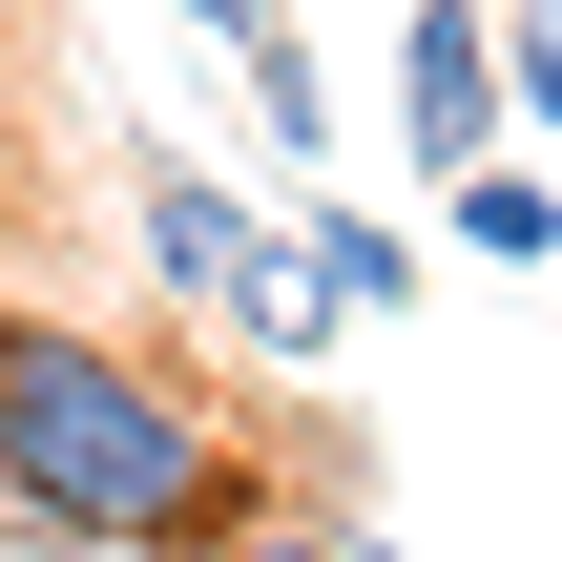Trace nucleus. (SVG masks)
Here are the masks:
<instances>
[{"label":"nucleus","mask_w":562,"mask_h":562,"mask_svg":"<svg viewBox=\"0 0 562 562\" xmlns=\"http://www.w3.org/2000/svg\"><path fill=\"white\" fill-rule=\"evenodd\" d=\"M0 501L21 542H83V562H209L250 521L229 417L83 313H0Z\"/></svg>","instance_id":"f257e3e1"},{"label":"nucleus","mask_w":562,"mask_h":562,"mask_svg":"<svg viewBox=\"0 0 562 562\" xmlns=\"http://www.w3.org/2000/svg\"><path fill=\"white\" fill-rule=\"evenodd\" d=\"M501 125H521V104H501V0H396V146L459 188Z\"/></svg>","instance_id":"f03ea898"},{"label":"nucleus","mask_w":562,"mask_h":562,"mask_svg":"<svg viewBox=\"0 0 562 562\" xmlns=\"http://www.w3.org/2000/svg\"><path fill=\"white\" fill-rule=\"evenodd\" d=\"M125 250H146V292L229 313V271H250L271 229H250V188H229L209 146H125Z\"/></svg>","instance_id":"7ed1b4c3"},{"label":"nucleus","mask_w":562,"mask_h":562,"mask_svg":"<svg viewBox=\"0 0 562 562\" xmlns=\"http://www.w3.org/2000/svg\"><path fill=\"white\" fill-rule=\"evenodd\" d=\"M459 250H480V271H562V188L521 167V146H480V167H459Z\"/></svg>","instance_id":"20e7f679"},{"label":"nucleus","mask_w":562,"mask_h":562,"mask_svg":"<svg viewBox=\"0 0 562 562\" xmlns=\"http://www.w3.org/2000/svg\"><path fill=\"white\" fill-rule=\"evenodd\" d=\"M229 334H250L271 375H313V355H334V271H313V250H250V271H229Z\"/></svg>","instance_id":"39448f33"},{"label":"nucleus","mask_w":562,"mask_h":562,"mask_svg":"<svg viewBox=\"0 0 562 562\" xmlns=\"http://www.w3.org/2000/svg\"><path fill=\"white\" fill-rule=\"evenodd\" d=\"M292 250L334 271V313H396V292H417V250H396V229H375L355 188H313V229H292Z\"/></svg>","instance_id":"423d86ee"},{"label":"nucleus","mask_w":562,"mask_h":562,"mask_svg":"<svg viewBox=\"0 0 562 562\" xmlns=\"http://www.w3.org/2000/svg\"><path fill=\"white\" fill-rule=\"evenodd\" d=\"M209 562H396V542H375V521H313V501H250Z\"/></svg>","instance_id":"0eeeda50"},{"label":"nucleus","mask_w":562,"mask_h":562,"mask_svg":"<svg viewBox=\"0 0 562 562\" xmlns=\"http://www.w3.org/2000/svg\"><path fill=\"white\" fill-rule=\"evenodd\" d=\"M501 104L562 125V0H501Z\"/></svg>","instance_id":"6e6552de"},{"label":"nucleus","mask_w":562,"mask_h":562,"mask_svg":"<svg viewBox=\"0 0 562 562\" xmlns=\"http://www.w3.org/2000/svg\"><path fill=\"white\" fill-rule=\"evenodd\" d=\"M188 21H209L229 63H292V0H188Z\"/></svg>","instance_id":"1a4fd4ad"},{"label":"nucleus","mask_w":562,"mask_h":562,"mask_svg":"<svg viewBox=\"0 0 562 562\" xmlns=\"http://www.w3.org/2000/svg\"><path fill=\"white\" fill-rule=\"evenodd\" d=\"M63 21H104V0H63Z\"/></svg>","instance_id":"9d476101"}]
</instances>
